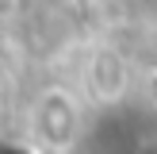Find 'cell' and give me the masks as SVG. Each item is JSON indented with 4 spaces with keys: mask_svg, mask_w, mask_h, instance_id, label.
<instances>
[{
    "mask_svg": "<svg viewBox=\"0 0 157 154\" xmlns=\"http://www.w3.org/2000/svg\"><path fill=\"white\" fill-rule=\"evenodd\" d=\"M31 127L42 150H69L81 135V104L65 89H50L38 96L31 112Z\"/></svg>",
    "mask_w": 157,
    "mask_h": 154,
    "instance_id": "6da1fadb",
    "label": "cell"
},
{
    "mask_svg": "<svg viewBox=\"0 0 157 154\" xmlns=\"http://www.w3.org/2000/svg\"><path fill=\"white\" fill-rule=\"evenodd\" d=\"M0 154H38V150L23 146V143H12V139H0Z\"/></svg>",
    "mask_w": 157,
    "mask_h": 154,
    "instance_id": "7a4b0ae2",
    "label": "cell"
}]
</instances>
